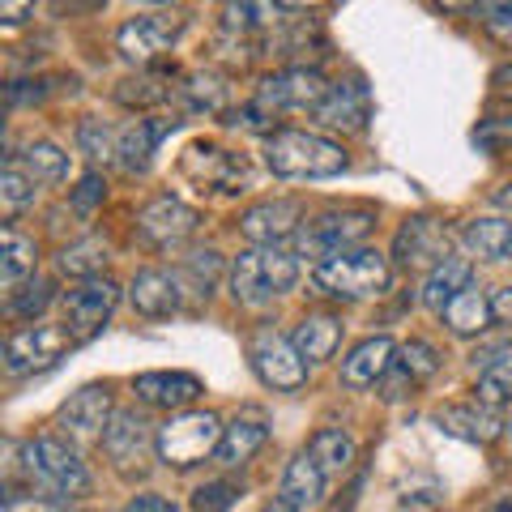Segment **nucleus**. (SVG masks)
Instances as JSON below:
<instances>
[{
  "label": "nucleus",
  "instance_id": "obj_46",
  "mask_svg": "<svg viewBox=\"0 0 512 512\" xmlns=\"http://www.w3.org/2000/svg\"><path fill=\"white\" fill-rule=\"evenodd\" d=\"M124 512H180V508H175L171 500H163V495H133Z\"/></svg>",
  "mask_w": 512,
  "mask_h": 512
},
{
  "label": "nucleus",
  "instance_id": "obj_29",
  "mask_svg": "<svg viewBox=\"0 0 512 512\" xmlns=\"http://www.w3.org/2000/svg\"><path fill=\"white\" fill-rule=\"evenodd\" d=\"M466 244L483 261H512V222L500 218H474L466 227Z\"/></svg>",
  "mask_w": 512,
  "mask_h": 512
},
{
  "label": "nucleus",
  "instance_id": "obj_55",
  "mask_svg": "<svg viewBox=\"0 0 512 512\" xmlns=\"http://www.w3.org/2000/svg\"><path fill=\"white\" fill-rule=\"evenodd\" d=\"M137 5H171V0H137Z\"/></svg>",
  "mask_w": 512,
  "mask_h": 512
},
{
  "label": "nucleus",
  "instance_id": "obj_12",
  "mask_svg": "<svg viewBox=\"0 0 512 512\" xmlns=\"http://www.w3.org/2000/svg\"><path fill=\"white\" fill-rule=\"evenodd\" d=\"M184 30V18H175V13H154V18H133L128 26H120V56L133 60V64H146L154 56H163L167 47L180 39Z\"/></svg>",
  "mask_w": 512,
  "mask_h": 512
},
{
  "label": "nucleus",
  "instance_id": "obj_20",
  "mask_svg": "<svg viewBox=\"0 0 512 512\" xmlns=\"http://www.w3.org/2000/svg\"><path fill=\"white\" fill-rule=\"evenodd\" d=\"M325 483H329V474L320 470V461L303 448V453L286 466V474H282V500L291 504L295 512H308V508H316L320 500H325Z\"/></svg>",
  "mask_w": 512,
  "mask_h": 512
},
{
  "label": "nucleus",
  "instance_id": "obj_10",
  "mask_svg": "<svg viewBox=\"0 0 512 512\" xmlns=\"http://www.w3.org/2000/svg\"><path fill=\"white\" fill-rule=\"evenodd\" d=\"M69 346H73L69 329H52V325L22 329V333H13L9 346H5V367H9V376L43 372V367H52Z\"/></svg>",
  "mask_w": 512,
  "mask_h": 512
},
{
  "label": "nucleus",
  "instance_id": "obj_30",
  "mask_svg": "<svg viewBox=\"0 0 512 512\" xmlns=\"http://www.w3.org/2000/svg\"><path fill=\"white\" fill-rule=\"evenodd\" d=\"M308 453L320 461L325 474H346L350 461H355V440H350L342 427H320L308 440Z\"/></svg>",
  "mask_w": 512,
  "mask_h": 512
},
{
  "label": "nucleus",
  "instance_id": "obj_51",
  "mask_svg": "<svg viewBox=\"0 0 512 512\" xmlns=\"http://www.w3.org/2000/svg\"><path fill=\"white\" fill-rule=\"evenodd\" d=\"M316 5H329V0H278V9H316Z\"/></svg>",
  "mask_w": 512,
  "mask_h": 512
},
{
  "label": "nucleus",
  "instance_id": "obj_13",
  "mask_svg": "<svg viewBox=\"0 0 512 512\" xmlns=\"http://www.w3.org/2000/svg\"><path fill=\"white\" fill-rule=\"evenodd\" d=\"M56 423L69 431L73 440H103V431L111 423V393H107V384H86V389H77L69 402L60 406Z\"/></svg>",
  "mask_w": 512,
  "mask_h": 512
},
{
  "label": "nucleus",
  "instance_id": "obj_43",
  "mask_svg": "<svg viewBox=\"0 0 512 512\" xmlns=\"http://www.w3.org/2000/svg\"><path fill=\"white\" fill-rule=\"evenodd\" d=\"M107 197V184L99 180V175H86L82 184H77V192H73V205H77V214H90L94 205H99Z\"/></svg>",
  "mask_w": 512,
  "mask_h": 512
},
{
  "label": "nucleus",
  "instance_id": "obj_6",
  "mask_svg": "<svg viewBox=\"0 0 512 512\" xmlns=\"http://www.w3.org/2000/svg\"><path fill=\"white\" fill-rule=\"evenodd\" d=\"M248 363L261 376V384H269L278 393H295L308 384V363H303L299 346L286 342L274 329H256L248 338Z\"/></svg>",
  "mask_w": 512,
  "mask_h": 512
},
{
  "label": "nucleus",
  "instance_id": "obj_54",
  "mask_svg": "<svg viewBox=\"0 0 512 512\" xmlns=\"http://www.w3.org/2000/svg\"><path fill=\"white\" fill-rule=\"evenodd\" d=\"M261 512H295V508H291V504H286V500H282V495H278V500H274V504H265Z\"/></svg>",
  "mask_w": 512,
  "mask_h": 512
},
{
  "label": "nucleus",
  "instance_id": "obj_1",
  "mask_svg": "<svg viewBox=\"0 0 512 512\" xmlns=\"http://www.w3.org/2000/svg\"><path fill=\"white\" fill-rule=\"evenodd\" d=\"M265 163L274 175H286V180H329V175L346 171V150L320 133L282 128V133H269L265 141Z\"/></svg>",
  "mask_w": 512,
  "mask_h": 512
},
{
  "label": "nucleus",
  "instance_id": "obj_38",
  "mask_svg": "<svg viewBox=\"0 0 512 512\" xmlns=\"http://www.w3.org/2000/svg\"><path fill=\"white\" fill-rule=\"evenodd\" d=\"M397 367H402V372L419 384V380H431L440 372V355H436V346H427V342H406L402 346V359H397Z\"/></svg>",
  "mask_w": 512,
  "mask_h": 512
},
{
  "label": "nucleus",
  "instance_id": "obj_16",
  "mask_svg": "<svg viewBox=\"0 0 512 512\" xmlns=\"http://www.w3.org/2000/svg\"><path fill=\"white\" fill-rule=\"evenodd\" d=\"M299 218H303V205L291 197H278V201H261L239 218V231H244L252 244H278V239L295 235L299 231Z\"/></svg>",
  "mask_w": 512,
  "mask_h": 512
},
{
  "label": "nucleus",
  "instance_id": "obj_17",
  "mask_svg": "<svg viewBox=\"0 0 512 512\" xmlns=\"http://www.w3.org/2000/svg\"><path fill=\"white\" fill-rule=\"evenodd\" d=\"M103 448H107V457L116 461V470H133L150 448V423L141 419L137 410H116L103 431Z\"/></svg>",
  "mask_w": 512,
  "mask_h": 512
},
{
  "label": "nucleus",
  "instance_id": "obj_44",
  "mask_svg": "<svg viewBox=\"0 0 512 512\" xmlns=\"http://www.w3.org/2000/svg\"><path fill=\"white\" fill-rule=\"evenodd\" d=\"M474 141L478 146H487V150H504L508 141H512V116L508 120H491V124H483L474 133Z\"/></svg>",
  "mask_w": 512,
  "mask_h": 512
},
{
  "label": "nucleus",
  "instance_id": "obj_14",
  "mask_svg": "<svg viewBox=\"0 0 512 512\" xmlns=\"http://www.w3.org/2000/svg\"><path fill=\"white\" fill-rule=\"evenodd\" d=\"M184 175H192V180L210 192H239V184L248 180V163L218 146H192L184 154Z\"/></svg>",
  "mask_w": 512,
  "mask_h": 512
},
{
  "label": "nucleus",
  "instance_id": "obj_39",
  "mask_svg": "<svg viewBox=\"0 0 512 512\" xmlns=\"http://www.w3.org/2000/svg\"><path fill=\"white\" fill-rule=\"evenodd\" d=\"M116 99L128 103V107H146V103H158V99H167V86H158V77H128V82H120L116 90Z\"/></svg>",
  "mask_w": 512,
  "mask_h": 512
},
{
  "label": "nucleus",
  "instance_id": "obj_36",
  "mask_svg": "<svg viewBox=\"0 0 512 512\" xmlns=\"http://www.w3.org/2000/svg\"><path fill=\"white\" fill-rule=\"evenodd\" d=\"M77 146H82V154H90L94 163H111V158H120V133L107 128L103 120H82Z\"/></svg>",
  "mask_w": 512,
  "mask_h": 512
},
{
  "label": "nucleus",
  "instance_id": "obj_47",
  "mask_svg": "<svg viewBox=\"0 0 512 512\" xmlns=\"http://www.w3.org/2000/svg\"><path fill=\"white\" fill-rule=\"evenodd\" d=\"M491 312H495V320H508L512 325V286H504V291L491 299Z\"/></svg>",
  "mask_w": 512,
  "mask_h": 512
},
{
  "label": "nucleus",
  "instance_id": "obj_31",
  "mask_svg": "<svg viewBox=\"0 0 512 512\" xmlns=\"http://www.w3.org/2000/svg\"><path fill=\"white\" fill-rule=\"evenodd\" d=\"M22 158V167L30 180H47V184H60L64 175H69V154H64L60 146H52V141H30V146L22 154H13L9 163H18Z\"/></svg>",
  "mask_w": 512,
  "mask_h": 512
},
{
  "label": "nucleus",
  "instance_id": "obj_24",
  "mask_svg": "<svg viewBox=\"0 0 512 512\" xmlns=\"http://www.w3.org/2000/svg\"><path fill=\"white\" fill-rule=\"evenodd\" d=\"M470 282H474V265L466 261V256H444L440 265H431V274L423 282V303L431 312H444L448 299L461 295Z\"/></svg>",
  "mask_w": 512,
  "mask_h": 512
},
{
  "label": "nucleus",
  "instance_id": "obj_37",
  "mask_svg": "<svg viewBox=\"0 0 512 512\" xmlns=\"http://www.w3.org/2000/svg\"><path fill=\"white\" fill-rule=\"evenodd\" d=\"M30 201H35V180L18 163H9L5 175H0V205H5V214H18Z\"/></svg>",
  "mask_w": 512,
  "mask_h": 512
},
{
  "label": "nucleus",
  "instance_id": "obj_49",
  "mask_svg": "<svg viewBox=\"0 0 512 512\" xmlns=\"http://www.w3.org/2000/svg\"><path fill=\"white\" fill-rule=\"evenodd\" d=\"M440 9H448V13H466V9H474V5H483V0H436Z\"/></svg>",
  "mask_w": 512,
  "mask_h": 512
},
{
  "label": "nucleus",
  "instance_id": "obj_41",
  "mask_svg": "<svg viewBox=\"0 0 512 512\" xmlns=\"http://www.w3.org/2000/svg\"><path fill=\"white\" fill-rule=\"evenodd\" d=\"M483 26H487V35L495 39V43H504V47H512V0H500L487 18H483Z\"/></svg>",
  "mask_w": 512,
  "mask_h": 512
},
{
  "label": "nucleus",
  "instance_id": "obj_2",
  "mask_svg": "<svg viewBox=\"0 0 512 512\" xmlns=\"http://www.w3.org/2000/svg\"><path fill=\"white\" fill-rule=\"evenodd\" d=\"M299 278V261L295 252H282L278 244H265V248H252V252H239L235 265H231V295L248 308H265L274 303L278 295H286Z\"/></svg>",
  "mask_w": 512,
  "mask_h": 512
},
{
  "label": "nucleus",
  "instance_id": "obj_5",
  "mask_svg": "<svg viewBox=\"0 0 512 512\" xmlns=\"http://www.w3.org/2000/svg\"><path fill=\"white\" fill-rule=\"evenodd\" d=\"M222 427L218 414L210 410H188V414H175V419L158 431V457H163V466H175V470H188L205 461L210 453H218L222 444Z\"/></svg>",
  "mask_w": 512,
  "mask_h": 512
},
{
  "label": "nucleus",
  "instance_id": "obj_42",
  "mask_svg": "<svg viewBox=\"0 0 512 512\" xmlns=\"http://www.w3.org/2000/svg\"><path fill=\"white\" fill-rule=\"evenodd\" d=\"M47 299H52V282H35L22 299H13V316H39L47 308Z\"/></svg>",
  "mask_w": 512,
  "mask_h": 512
},
{
  "label": "nucleus",
  "instance_id": "obj_52",
  "mask_svg": "<svg viewBox=\"0 0 512 512\" xmlns=\"http://www.w3.org/2000/svg\"><path fill=\"white\" fill-rule=\"evenodd\" d=\"M90 5H99V0H56V9H60V13H64V9L77 13V9H90Z\"/></svg>",
  "mask_w": 512,
  "mask_h": 512
},
{
  "label": "nucleus",
  "instance_id": "obj_57",
  "mask_svg": "<svg viewBox=\"0 0 512 512\" xmlns=\"http://www.w3.org/2000/svg\"><path fill=\"white\" fill-rule=\"evenodd\" d=\"M508 431H512V427H508Z\"/></svg>",
  "mask_w": 512,
  "mask_h": 512
},
{
  "label": "nucleus",
  "instance_id": "obj_4",
  "mask_svg": "<svg viewBox=\"0 0 512 512\" xmlns=\"http://www.w3.org/2000/svg\"><path fill=\"white\" fill-rule=\"evenodd\" d=\"M22 466H26V478L43 491L52 495H86L90 491V474H86V461L73 453L64 440L56 436H39L22 448Z\"/></svg>",
  "mask_w": 512,
  "mask_h": 512
},
{
  "label": "nucleus",
  "instance_id": "obj_48",
  "mask_svg": "<svg viewBox=\"0 0 512 512\" xmlns=\"http://www.w3.org/2000/svg\"><path fill=\"white\" fill-rule=\"evenodd\" d=\"M491 86L500 90V94H512V64H504V69H495V77H491Z\"/></svg>",
  "mask_w": 512,
  "mask_h": 512
},
{
  "label": "nucleus",
  "instance_id": "obj_45",
  "mask_svg": "<svg viewBox=\"0 0 512 512\" xmlns=\"http://www.w3.org/2000/svg\"><path fill=\"white\" fill-rule=\"evenodd\" d=\"M30 13H35V0H0V18H5V26H22Z\"/></svg>",
  "mask_w": 512,
  "mask_h": 512
},
{
  "label": "nucleus",
  "instance_id": "obj_56",
  "mask_svg": "<svg viewBox=\"0 0 512 512\" xmlns=\"http://www.w3.org/2000/svg\"><path fill=\"white\" fill-rule=\"evenodd\" d=\"M495 512H512V508H508V504H504V508H495Z\"/></svg>",
  "mask_w": 512,
  "mask_h": 512
},
{
  "label": "nucleus",
  "instance_id": "obj_53",
  "mask_svg": "<svg viewBox=\"0 0 512 512\" xmlns=\"http://www.w3.org/2000/svg\"><path fill=\"white\" fill-rule=\"evenodd\" d=\"M495 205H504V210H512V180H508L500 192H495Z\"/></svg>",
  "mask_w": 512,
  "mask_h": 512
},
{
  "label": "nucleus",
  "instance_id": "obj_27",
  "mask_svg": "<svg viewBox=\"0 0 512 512\" xmlns=\"http://www.w3.org/2000/svg\"><path fill=\"white\" fill-rule=\"evenodd\" d=\"M35 261H39L35 239H26L22 231H13V227L0 231V282L18 286L26 274H35Z\"/></svg>",
  "mask_w": 512,
  "mask_h": 512
},
{
  "label": "nucleus",
  "instance_id": "obj_35",
  "mask_svg": "<svg viewBox=\"0 0 512 512\" xmlns=\"http://www.w3.org/2000/svg\"><path fill=\"white\" fill-rule=\"evenodd\" d=\"M103 265H107V244L103 239H82V244H69L60 252V269L64 274H73V278H99L103 274Z\"/></svg>",
  "mask_w": 512,
  "mask_h": 512
},
{
  "label": "nucleus",
  "instance_id": "obj_32",
  "mask_svg": "<svg viewBox=\"0 0 512 512\" xmlns=\"http://www.w3.org/2000/svg\"><path fill=\"white\" fill-rule=\"evenodd\" d=\"M163 128L167 124H150V120H133L128 128H120V163L128 171H146L158 137H163Z\"/></svg>",
  "mask_w": 512,
  "mask_h": 512
},
{
  "label": "nucleus",
  "instance_id": "obj_15",
  "mask_svg": "<svg viewBox=\"0 0 512 512\" xmlns=\"http://www.w3.org/2000/svg\"><path fill=\"white\" fill-rule=\"evenodd\" d=\"M393 256L402 261L406 269H419V265H440L448 256V231L440 227L436 218H410L402 231H397V244Z\"/></svg>",
  "mask_w": 512,
  "mask_h": 512
},
{
  "label": "nucleus",
  "instance_id": "obj_50",
  "mask_svg": "<svg viewBox=\"0 0 512 512\" xmlns=\"http://www.w3.org/2000/svg\"><path fill=\"white\" fill-rule=\"evenodd\" d=\"M9 512H56V508H47V504H35V500H26V504L9 500Z\"/></svg>",
  "mask_w": 512,
  "mask_h": 512
},
{
  "label": "nucleus",
  "instance_id": "obj_25",
  "mask_svg": "<svg viewBox=\"0 0 512 512\" xmlns=\"http://www.w3.org/2000/svg\"><path fill=\"white\" fill-rule=\"evenodd\" d=\"M291 342L299 346L303 359L325 363V359H333V350H338V342H342V320L338 316H303L295 325Z\"/></svg>",
  "mask_w": 512,
  "mask_h": 512
},
{
  "label": "nucleus",
  "instance_id": "obj_28",
  "mask_svg": "<svg viewBox=\"0 0 512 512\" xmlns=\"http://www.w3.org/2000/svg\"><path fill=\"white\" fill-rule=\"evenodd\" d=\"M265 423L261 419H235L227 431H222V444H218V461L222 466H244V461L256 457V448L265 444Z\"/></svg>",
  "mask_w": 512,
  "mask_h": 512
},
{
  "label": "nucleus",
  "instance_id": "obj_23",
  "mask_svg": "<svg viewBox=\"0 0 512 512\" xmlns=\"http://www.w3.org/2000/svg\"><path fill=\"white\" fill-rule=\"evenodd\" d=\"M444 316V325L457 333V338H478V333H487V325L495 320V312H491V299L478 291V286L470 282L461 295H453L448 299V308L440 312Z\"/></svg>",
  "mask_w": 512,
  "mask_h": 512
},
{
  "label": "nucleus",
  "instance_id": "obj_19",
  "mask_svg": "<svg viewBox=\"0 0 512 512\" xmlns=\"http://www.w3.org/2000/svg\"><path fill=\"white\" fill-rule=\"evenodd\" d=\"M137 397L146 406H158V410H184L201 397V380L192 372H141L133 380Z\"/></svg>",
  "mask_w": 512,
  "mask_h": 512
},
{
  "label": "nucleus",
  "instance_id": "obj_34",
  "mask_svg": "<svg viewBox=\"0 0 512 512\" xmlns=\"http://www.w3.org/2000/svg\"><path fill=\"white\" fill-rule=\"evenodd\" d=\"M274 5L278 0H231L227 13H222V26L231 35H261V30L274 26Z\"/></svg>",
  "mask_w": 512,
  "mask_h": 512
},
{
  "label": "nucleus",
  "instance_id": "obj_8",
  "mask_svg": "<svg viewBox=\"0 0 512 512\" xmlns=\"http://www.w3.org/2000/svg\"><path fill=\"white\" fill-rule=\"evenodd\" d=\"M329 94L325 86V77L312 73V69H286L278 77H265L261 90H256V99H252V111L256 116H269L274 120L278 111H316L320 99Z\"/></svg>",
  "mask_w": 512,
  "mask_h": 512
},
{
  "label": "nucleus",
  "instance_id": "obj_11",
  "mask_svg": "<svg viewBox=\"0 0 512 512\" xmlns=\"http://www.w3.org/2000/svg\"><path fill=\"white\" fill-rule=\"evenodd\" d=\"M197 231V210H188L180 197H154L146 210L137 214V235L146 239L150 248H175Z\"/></svg>",
  "mask_w": 512,
  "mask_h": 512
},
{
  "label": "nucleus",
  "instance_id": "obj_26",
  "mask_svg": "<svg viewBox=\"0 0 512 512\" xmlns=\"http://www.w3.org/2000/svg\"><path fill=\"white\" fill-rule=\"evenodd\" d=\"M436 423L444 431H453V436L478 440V444H487V440L500 436V419H495L491 406H483V402H478V406H444L436 414Z\"/></svg>",
  "mask_w": 512,
  "mask_h": 512
},
{
  "label": "nucleus",
  "instance_id": "obj_33",
  "mask_svg": "<svg viewBox=\"0 0 512 512\" xmlns=\"http://www.w3.org/2000/svg\"><path fill=\"white\" fill-rule=\"evenodd\" d=\"M478 402L483 406H508L512 402V350H500L495 359L483 363V372H478Z\"/></svg>",
  "mask_w": 512,
  "mask_h": 512
},
{
  "label": "nucleus",
  "instance_id": "obj_18",
  "mask_svg": "<svg viewBox=\"0 0 512 512\" xmlns=\"http://www.w3.org/2000/svg\"><path fill=\"white\" fill-rule=\"evenodd\" d=\"M128 295H133V308L150 320H163V316L184 308L180 278L167 274V269H141L133 278V286H128Z\"/></svg>",
  "mask_w": 512,
  "mask_h": 512
},
{
  "label": "nucleus",
  "instance_id": "obj_7",
  "mask_svg": "<svg viewBox=\"0 0 512 512\" xmlns=\"http://www.w3.org/2000/svg\"><path fill=\"white\" fill-rule=\"evenodd\" d=\"M367 231H372V214L367 210H329L295 231V256H320V261H329L338 252H350Z\"/></svg>",
  "mask_w": 512,
  "mask_h": 512
},
{
  "label": "nucleus",
  "instance_id": "obj_21",
  "mask_svg": "<svg viewBox=\"0 0 512 512\" xmlns=\"http://www.w3.org/2000/svg\"><path fill=\"white\" fill-rule=\"evenodd\" d=\"M393 355H397L393 338H384V333H376V338L359 342V346L342 359V380L350 384V389H367V384H376V380H380V376L397 363Z\"/></svg>",
  "mask_w": 512,
  "mask_h": 512
},
{
  "label": "nucleus",
  "instance_id": "obj_22",
  "mask_svg": "<svg viewBox=\"0 0 512 512\" xmlns=\"http://www.w3.org/2000/svg\"><path fill=\"white\" fill-rule=\"evenodd\" d=\"M316 120L329 128H363L367 124V90L359 82H338L316 107Z\"/></svg>",
  "mask_w": 512,
  "mask_h": 512
},
{
  "label": "nucleus",
  "instance_id": "obj_40",
  "mask_svg": "<svg viewBox=\"0 0 512 512\" xmlns=\"http://www.w3.org/2000/svg\"><path fill=\"white\" fill-rule=\"evenodd\" d=\"M235 487L231 483H210V487H201L197 491V512H227L235 504Z\"/></svg>",
  "mask_w": 512,
  "mask_h": 512
},
{
  "label": "nucleus",
  "instance_id": "obj_3",
  "mask_svg": "<svg viewBox=\"0 0 512 512\" xmlns=\"http://www.w3.org/2000/svg\"><path fill=\"white\" fill-rule=\"evenodd\" d=\"M389 282V261L376 248H350L316 265V286L333 299H367Z\"/></svg>",
  "mask_w": 512,
  "mask_h": 512
},
{
  "label": "nucleus",
  "instance_id": "obj_9",
  "mask_svg": "<svg viewBox=\"0 0 512 512\" xmlns=\"http://www.w3.org/2000/svg\"><path fill=\"white\" fill-rule=\"evenodd\" d=\"M116 299L120 286L111 278H82V286H73L64 295V329L73 333V342H90L116 312Z\"/></svg>",
  "mask_w": 512,
  "mask_h": 512
}]
</instances>
